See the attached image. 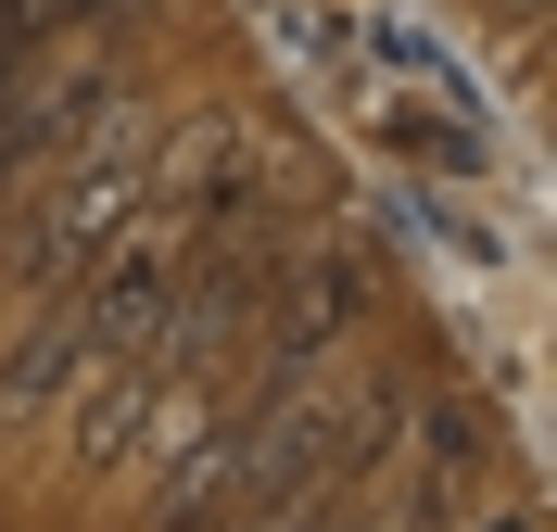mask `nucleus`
Wrapping results in <instances>:
<instances>
[{
	"label": "nucleus",
	"instance_id": "f257e3e1",
	"mask_svg": "<svg viewBox=\"0 0 557 532\" xmlns=\"http://www.w3.org/2000/svg\"><path fill=\"white\" fill-rule=\"evenodd\" d=\"M139 215H152V152H139L127 127H89V140L64 152V177H51L13 228H0V280L76 292V280H89V267L139 228Z\"/></svg>",
	"mask_w": 557,
	"mask_h": 532
},
{
	"label": "nucleus",
	"instance_id": "f03ea898",
	"mask_svg": "<svg viewBox=\"0 0 557 532\" xmlns=\"http://www.w3.org/2000/svg\"><path fill=\"white\" fill-rule=\"evenodd\" d=\"M278 330H267V393H292V381H317V355L343 343L355 318H368V292H381V253H317V267H278Z\"/></svg>",
	"mask_w": 557,
	"mask_h": 532
},
{
	"label": "nucleus",
	"instance_id": "7ed1b4c3",
	"mask_svg": "<svg viewBox=\"0 0 557 532\" xmlns=\"http://www.w3.org/2000/svg\"><path fill=\"white\" fill-rule=\"evenodd\" d=\"M89 368H102V343H89V330H76V305L51 292L26 330H13V355H0V431H26L38 406H51V393H76Z\"/></svg>",
	"mask_w": 557,
	"mask_h": 532
},
{
	"label": "nucleus",
	"instance_id": "20e7f679",
	"mask_svg": "<svg viewBox=\"0 0 557 532\" xmlns=\"http://www.w3.org/2000/svg\"><path fill=\"white\" fill-rule=\"evenodd\" d=\"M368 127H381V140L393 152H431V165H482V140H469V127H444V114H431V102H381V114H368Z\"/></svg>",
	"mask_w": 557,
	"mask_h": 532
},
{
	"label": "nucleus",
	"instance_id": "39448f33",
	"mask_svg": "<svg viewBox=\"0 0 557 532\" xmlns=\"http://www.w3.org/2000/svg\"><path fill=\"white\" fill-rule=\"evenodd\" d=\"M127 0H38V38H76V26H114Z\"/></svg>",
	"mask_w": 557,
	"mask_h": 532
}]
</instances>
